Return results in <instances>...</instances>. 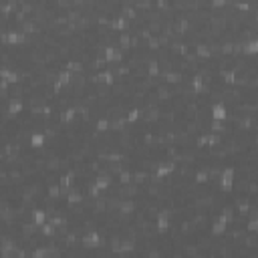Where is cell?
<instances>
[{
    "mask_svg": "<svg viewBox=\"0 0 258 258\" xmlns=\"http://www.w3.org/2000/svg\"><path fill=\"white\" fill-rule=\"evenodd\" d=\"M214 117H216V119H224V117H226V113H224V107H220V105H218V107L214 109Z\"/></svg>",
    "mask_w": 258,
    "mask_h": 258,
    "instance_id": "6da1fadb",
    "label": "cell"
},
{
    "mask_svg": "<svg viewBox=\"0 0 258 258\" xmlns=\"http://www.w3.org/2000/svg\"><path fill=\"white\" fill-rule=\"evenodd\" d=\"M230 182H232V172L228 170V172L224 173V186H230Z\"/></svg>",
    "mask_w": 258,
    "mask_h": 258,
    "instance_id": "7a4b0ae2",
    "label": "cell"
},
{
    "mask_svg": "<svg viewBox=\"0 0 258 258\" xmlns=\"http://www.w3.org/2000/svg\"><path fill=\"white\" fill-rule=\"evenodd\" d=\"M33 141H35V145H40V143H42V137H40V135H36Z\"/></svg>",
    "mask_w": 258,
    "mask_h": 258,
    "instance_id": "3957f363",
    "label": "cell"
}]
</instances>
